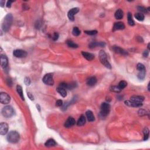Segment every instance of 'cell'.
I'll return each mask as SVG.
<instances>
[{
	"mask_svg": "<svg viewBox=\"0 0 150 150\" xmlns=\"http://www.w3.org/2000/svg\"><path fill=\"white\" fill-rule=\"evenodd\" d=\"M16 90H17L18 93L19 94V95L20 96V97H21L22 100H24V97L22 91V88L21 86H19V85H18V86H16Z\"/></svg>",
	"mask_w": 150,
	"mask_h": 150,
	"instance_id": "cell-25",
	"label": "cell"
},
{
	"mask_svg": "<svg viewBox=\"0 0 150 150\" xmlns=\"http://www.w3.org/2000/svg\"><path fill=\"white\" fill-rule=\"evenodd\" d=\"M58 38H59V34H58V33H56V32L54 33V36H53L52 37L53 40H54V41H56V40H58Z\"/></svg>",
	"mask_w": 150,
	"mask_h": 150,
	"instance_id": "cell-40",
	"label": "cell"
},
{
	"mask_svg": "<svg viewBox=\"0 0 150 150\" xmlns=\"http://www.w3.org/2000/svg\"><path fill=\"white\" fill-rule=\"evenodd\" d=\"M125 105L128 106L129 107H139L142 106L143 103H137V102H133L131 100H127L125 102Z\"/></svg>",
	"mask_w": 150,
	"mask_h": 150,
	"instance_id": "cell-12",
	"label": "cell"
},
{
	"mask_svg": "<svg viewBox=\"0 0 150 150\" xmlns=\"http://www.w3.org/2000/svg\"><path fill=\"white\" fill-rule=\"evenodd\" d=\"M13 21V16L11 14H8L4 18L2 24V28L4 32H7L11 28Z\"/></svg>",
	"mask_w": 150,
	"mask_h": 150,
	"instance_id": "cell-1",
	"label": "cell"
},
{
	"mask_svg": "<svg viewBox=\"0 0 150 150\" xmlns=\"http://www.w3.org/2000/svg\"><path fill=\"white\" fill-rule=\"evenodd\" d=\"M127 85V83L124 80H122V81H120V83H118V87L120 88L121 90H122L123 89H124V88L126 87Z\"/></svg>",
	"mask_w": 150,
	"mask_h": 150,
	"instance_id": "cell-31",
	"label": "cell"
},
{
	"mask_svg": "<svg viewBox=\"0 0 150 150\" xmlns=\"http://www.w3.org/2000/svg\"><path fill=\"white\" fill-rule=\"evenodd\" d=\"M66 43L68 46L70 48H78V45L77 44H76L71 41H68Z\"/></svg>",
	"mask_w": 150,
	"mask_h": 150,
	"instance_id": "cell-30",
	"label": "cell"
},
{
	"mask_svg": "<svg viewBox=\"0 0 150 150\" xmlns=\"http://www.w3.org/2000/svg\"><path fill=\"white\" fill-rule=\"evenodd\" d=\"M72 34L74 36L77 37V36H79L80 34V31L79 30V29L77 27H75V28H73V31H72Z\"/></svg>",
	"mask_w": 150,
	"mask_h": 150,
	"instance_id": "cell-32",
	"label": "cell"
},
{
	"mask_svg": "<svg viewBox=\"0 0 150 150\" xmlns=\"http://www.w3.org/2000/svg\"><path fill=\"white\" fill-rule=\"evenodd\" d=\"M110 90L112 91H114V92L116 93L120 92V91H121V90L118 87V86H112V87L110 88Z\"/></svg>",
	"mask_w": 150,
	"mask_h": 150,
	"instance_id": "cell-34",
	"label": "cell"
},
{
	"mask_svg": "<svg viewBox=\"0 0 150 150\" xmlns=\"http://www.w3.org/2000/svg\"><path fill=\"white\" fill-rule=\"evenodd\" d=\"M137 69L138 71H143V70H146L145 68L144 65L142 63H138L137 65Z\"/></svg>",
	"mask_w": 150,
	"mask_h": 150,
	"instance_id": "cell-33",
	"label": "cell"
},
{
	"mask_svg": "<svg viewBox=\"0 0 150 150\" xmlns=\"http://www.w3.org/2000/svg\"><path fill=\"white\" fill-rule=\"evenodd\" d=\"M143 133H144V140H147L149 137V130L148 128H145L144 131H143Z\"/></svg>",
	"mask_w": 150,
	"mask_h": 150,
	"instance_id": "cell-29",
	"label": "cell"
},
{
	"mask_svg": "<svg viewBox=\"0 0 150 150\" xmlns=\"http://www.w3.org/2000/svg\"><path fill=\"white\" fill-rule=\"evenodd\" d=\"M6 138L8 142L12 144H15L17 143L20 139V135L17 131H11L8 134Z\"/></svg>",
	"mask_w": 150,
	"mask_h": 150,
	"instance_id": "cell-2",
	"label": "cell"
},
{
	"mask_svg": "<svg viewBox=\"0 0 150 150\" xmlns=\"http://www.w3.org/2000/svg\"><path fill=\"white\" fill-rule=\"evenodd\" d=\"M130 100L137 103H143L144 97L142 96H133L130 97Z\"/></svg>",
	"mask_w": 150,
	"mask_h": 150,
	"instance_id": "cell-17",
	"label": "cell"
},
{
	"mask_svg": "<svg viewBox=\"0 0 150 150\" xmlns=\"http://www.w3.org/2000/svg\"><path fill=\"white\" fill-rule=\"evenodd\" d=\"M45 145L47 147H52L56 145V143L54 139H49L45 143Z\"/></svg>",
	"mask_w": 150,
	"mask_h": 150,
	"instance_id": "cell-24",
	"label": "cell"
},
{
	"mask_svg": "<svg viewBox=\"0 0 150 150\" xmlns=\"http://www.w3.org/2000/svg\"><path fill=\"white\" fill-rule=\"evenodd\" d=\"M112 49H113V50L115 52L117 53V54L124 55V56H127V55H128L127 52L125 51V50H124L123 49L119 47V46H114L113 47H112Z\"/></svg>",
	"mask_w": 150,
	"mask_h": 150,
	"instance_id": "cell-11",
	"label": "cell"
},
{
	"mask_svg": "<svg viewBox=\"0 0 150 150\" xmlns=\"http://www.w3.org/2000/svg\"><path fill=\"white\" fill-rule=\"evenodd\" d=\"M85 33L86 34L89 35H94L97 33V31L96 30H92V31H85Z\"/></svg>",
	"mask_w": 150,
	"mask_h": 150,
	"instance_id": "cell-35",
	"label": "cell"
},
{
	"mask_svg": "<svg viewBox=\"0 0 150 150\" xmlns=\"http://www.w3.org/2000/svg\"><path fill=\"white\" fill-rule=\"evenodd\" d=\"M37 108L39 110V111H41V108H40V107L39 105H37Z\"/></svg>",
	"mask_w": 150,
	"mask_h": 150,
	"instance_id": "cell-47",
	"label": "cell"
},
{
	"mask_svg": "<svg viewBox=\"0 0 150 150\" xmlns=\"http://www.w3.org/2000/svg\"><path fill=\"white\" fill-rule=\"evenodd\" d=\"M148 54H149V52L148 50H145L143 53V56L144 57H147L148 56Z\"/></svg>",
	"mask_w": 150,
	"mask_h": 150,
	"instance_id": "cell-43",
	"label": "cell"
},
{
	"mask_svg": "<svg viewBox=\"0 0 150 150\" xmlns=\"http://www.w3.org/2000/svg\"><path fill=\"white\" fill-rule=\"evenodd\" d=\"M145 73H146V70H143V71H139V73L137 75L138 78L139 80H143L145 78Z\"/></svg>",
	"mask_w": 150,
	"mask_h": 150,
	"instance_id": "cell-28",
	"label": "cell"
},
{
	"mask_svg": "<svg viewBox=\"0 0 150 150\" xmlns=\"http://www.w3.org/2000/svg\"><path fill=\"white\" fill-rule=\"evenodd\" d=\"M127 18H128V23H129V25L131 26H134V25H135V23H134V20H133V18H132V15L130 12L128 13Z\"/></svg>",
	"mask_w": 150,
	"mask_h": 150,
	"instance_id": "cell-26",
	"label": "cell"
},
{
	"mask_svg": "<svg viewBox=\"0 0 150 150\" xmlns=\"http://www.w3.org/2000/svg\"><path fill=\"white\" fill-rule=\"evenodd\" d=\"M42 80L45 85H49V86H52L54 84L53 75L50 73H48V74L45 75L43 77Z\"/></svg>",
	"mask_w": 150,
	"mask_h": 150,
	"instance_id": "cell-6",
	"label": "cell"
},
{
	"mask_svg": "<svg viewBox=\"0 0 150 150\" xmlns=\"http://www.w3.org/2000/svg\"><path fill=\"white\" fill-rule=\"evenodd\" d=\"M75 120L73 117H69V118L67 119L65 123H64V127L66 128H70L71 127L73 126L75 124Z\"/></svg>",
	"mask_w": 150,
	"mask_h": 150,
	"instance_id": "cell-13",
	"label": "cell"
},
{
	"mask_svg": "<svg viewBox=\"0 0 150 150\" xmlns=\"http://www.w3.org/2000/svg\"><path fill=\"white\" fill-rule=\"evenodd\" d=\"M56 106L58 107H60L62 106H63V102L61 100H57L56 102Z\"/></svg>",
	"mask_w": 150,
	"mask_h": 150,
	"instance_id": "cell-39",
	"label": "cell"
},
{
	"mask_svg": "<svg viewBox=\"0 0 150 150\" xmlns=\"http://www.w3.org/2000/svg\"><path fill=\"white\" fill-rule=\"evenodd\" d=\"M24 83H25V84L27 85V86H29V85H30V84H31L30 79L28 77H26L25 78V79H24Z\"/></svg>",
	"mask_w": 150,
	"mask_h": 150,
	"instance_id": "cell-38",
	"label": "cell"
},
{
	"mask_svg": "<svg viewBox=\"0 0 150 150\" xmlns=\"http://www.w3.org/2000/svg\"><path fill=\"white\" fill-rule=\"evenodd\" d=\"M137 9L138 11L141 12H143V13H147V9L145 8H144V6H138L137 7Z\"/></svg>",
	"mask_w": 150,
	"mask_h": 150,
	"instance_id": "cell-36",
	"label": "cell"
},
{
	"mask_svg": "<svg viewBox=\"0 0 150 150\" xmlns=\"http://www.w3.org/2000/svg\"><path fill=\"white\" fill-rule=\"evenodd\" d=\"M76 84L75 83H72L70 84H68V89H69V90H72L75 87H76Z\"/></svg>",
	"mask_w": 150,
	"mask_h": 150,
	"instance_id": "cell-37",
	"label": "cell"
},
{
	"mask_svg": "<svg viewBox=\"0 0 150 150\" xmlns=\"http://www.w3.org/2000/svg\"><path fill=\"white\" fill-rule=\"evenodd\" d=\"M13 2V1H8L7 2V3H6V6H7L8 8H10L11 6V3Z\"/></svg>",
	"mask_w": 150,
	"mask_h": 150,
	"instance_id": "cell-44",
	"label": "cell"
},
{
	"mask_svg": "<svg viewBox=\"0 0 150 150\" xmlns=\"http://www.w3.org/2000/svg\"><path fill=\"white\" fill-rule=\"evenodd\" d=\"M85 123H86V117L83 115H81L79 119L78 120L77 124L79 126H83V125L85 124Z\"/></svg>",
	"mask_w": 150,
	"mask_h": 150,
	"instance_id": "cell-23",
	"label": "cell"
},
{
	"mask_svg": "<svg viewBox=\"0 0 150 150\" xmlns=\"http://www.w3.org/2000/svg\"><path fill=\"white\" fill-rule=\"evenodd\" d=\"M13 55L14 56L19 58H25L27 56V53L25 50H23L21 49H16L13 52Z\"/></svg>",
	"mask_w": 150,
	"mask_h": 150,
	"instance_id": "cell-8",
	"label": "cell"
},
{
	"mask_svg": "<svg viewBox=\"0 0 150 150\" xmlns=\"http://www.w3.org/2000/svg\"><path fill=\"white\" fill-rule=\"evenodd\" d=\"M4 4H5V1L1 0V1H0V5H1V7H4Z\"/></svg>",
	"mask_w": 150,
	"mask_h": 150,
	"instance_id": "cell-46",
	"label": "cell"
},
{
	"mask_svg": "<svg viewBox=\"0 0 150 150\" xmlns=\"http://www.w3.org/2000/svg\"><path fill=\"white\" fill-rule=\"evenodd\" d=\"M1 97H0V102L2 104H8L11 100L10 96L6 93H1Z\"/></svg>",
	"mask_w": 150,
	"mask_h": 150,
	"instance_id": "cell-7",
	"label": "cell"
},
{
	"mask_svg": "<svg viewBox=\"0 0 150 150\" xmlns=\"http://www.w3.org/2000/svg\"><path fill=\"white\" fill-rule=\"evenodd\" d=\"M110 111V106L108 103H103L100 107V115L102 117H106L109 114Z\"/></svg>",
	"mask_w": 150,
	"mask_h": 150,
	"instance_id": "cell-5",
	"label": "cell"
},
{
	"mask_svg": "<svg viewBox=\"0 0 150 150\" xmlns=\"http://www.w3.org/2000/svg\"><path fill=\"white\" fill-rule=\"evenodd\" d=\"M69 103H66L65 104H64V105L63 106V107H62V110H66L67 109V108H68V107L69 106Z\"/></svg>",
	"mask_w": 150,
	"mask_h": 150,
	"instance_id": "cell-42",
	"label": "cell"
},
{
	"mask_svg": "<svg viewBox=\"0 0 150 150\" xmlns=\"http://www.w3.org/2000/svg\"><path fill=\"white\" fill-rule=\"evenodd\" d=\"M66 89L64 88L61 87H58L57 88V91L63 97H65L66 96H67V92H66V90H65Z\"/></svg>",
	"mask_w": 150,
	"mask_h": 150,
	"instance_id": "cell-22",
	"label": "cell"
},
{
	"mask_svg": "<svg viewBox=\"0 0 150 150\" xmlns=\"http://www.w3.org/2000/svg\"><path fill=\"white\" fill-rule=\"evenodd\" d=\"M27 94H28V97H29V99H31V100H34V97H33V95H32V94L30 92H28V93H27Z\"/></svg>",
	"mask_w": 150,
	"mask_h": 150,
	"instance_id": "cell-41",
	"label": "cell"
},
{
	"mask_svg": "<svg viewBox=\"0 0 150 150\" xmlns=\"http://www.w3.org/2000/svg\"><path fill=\"white\" fill-rule=\"evenodd\" d=\"M79 9L78 8H73L70 10L68 14V18H69L70 21H73L75 20V15L79 12Z\"/></svg>",
	"mask_w": 150,
	"mask_h": 150,
	"instance_id": "cell-9",
	"label": "cell"
},
{
	"mask_svg": "<svg viewBox=\"0 0 150 150\" xmlns=\"http://www.w3.org/2000/svg\"><path fill=\"white\" fill-rule=\"evenodd\" d=\"M135 18L139 21H143L144 19V15L142 13H137L135 15Z\"/></svg>",
	"mask_w": 150,
	"mask_h": 150,
	"instance_id": "cell-27",
	"label": "cell"
},
{
	"mask_svg": "<svg viewBox=\"0 0 150 150\" xmlns=\"http://www.w3.org/2000/svg\"><path fill=\"white\" fill-rule=\"evenodd\" d=\"M8 61V58L5 55H1V66L2 68L5 69L7 67Z\"/></svg>",
	"mask_w": 150,
	"mask_h": 150,
	"instance_id": "cell-14",
	"label": "cell"
},
{
	"mask_svg": "<svg viewBox=\"0 0 150 150\" xmlns=\"http://www.w3.org/2000/svg\"><path fill=\"white\" fill-rule=\"evenodd\" d=\"M106 43L103 42H92L89 45V47L90 48H94L97 46L100 47H104L105 46Z\"/></svg>",
	"mask_w": 150,
	"mask_h": 150,
	"instance_id": "cell-15",
	"label": "cell"
},
{
	"mask_svg": "<svg viewBox=\"0 0 150 150\" xmlns=\"http://www.w3.org/2000/svg\"><path fill=\"white\" fill-rule=\"evenodd\" d=\"M2 114L6 118H10L14 115V110L11 106H6L2 110Z\"/></svg>",
	"mask_w": 150,
	"mask_h": 150,
	"instance_id": "cell-4",
	"label": "cell"
},
{
	"mask_svg": "<svg viewBox=\"0 0 150 150\" xmlns=\"http://www.w3.org/2000/svg\"><path fill=\"white\" fill-rule=\"evenodd\" d=\"M86 117H87L88 121H90V122H93L95 120V118H94V116L93 114V112L89 110L86 112Z\"/></svg>",
	"mask_w": 150,
	"mask_h": 150,
	"instance_id": "cell-20",
	"label": "cell"
},
{
	"mask_svg": "<svg viewBox=\"0 0 150 150\" xmlns=\"http://www.w3.org/2000/svg\"><path fill=\"white\" fill-rule=\"evenodd\" d=\"M97 83V79L96 77H90L87 80V85L89 86H93Z\"/></svg>",
	"mask_w": 150,
	"mask_h": 150,
	"instance_id": "cell-19",
	"label": "cell"
},
{
	"mask_svg": "<svg viewBox=\"0 0 150 150\" xmlns=\"http://www.w3.org/2000/svg\"><path fill=\"white\" fill-rule=\"evenodd\" d=\"M124 13L123 11L121 10V9H118L116 11V12H115L114 16L117 19H121L123 18Z\"/></svg>",
	"mask_w": 150,
	"mask_h": 150,
	"instance_id": "cell-21",
	"label": "cell"
},
{
	"mask_svg": "<svg viewBox=\"0 0 150 150\" xmlns=\"http://www.w3.org/2000/svg\"><path fill=\"white\" fill-rule=\"evenodd\" d=\"M125 28V25L124 23L121 22H118L115 23L113 27V31H117V30H122Z\"/></svg>",
	"mask_w": 150,
	"mask_h": 150,
	"instance_id": "cell-16",
	"label": "cell"
},
{
	"mask_svg": "<svg viewBox=\"0 0 150 150\" xmlns=\"http://www.w3.org/2000/svg\"><path fill=\"white\" fill-rule=\"evenodd\" d=\"M8 125L5 123H1L0 124V134L1 135H5L8 133Z\"/></svg>",
	"mask_w": 150,
	"mask_h": 150,
	"instance_id": "cell-10",
	"label": "cell"
},
{
	"mask_svg": "<svg viewBox=\"0 0 150 150\" xmlns=\"http://www.w3.org/2000/svg\"><path fill=\"white\" fill-rule=\"evenodd\" d=\"M99 59H100V62L103 64L105 67H106L108 69H111L110 63L108 61V59L107 58V55L104 50H101L99 53Z\"/></svg>",
	"mask_w": 150,
	"mask_h": 150,
	"instance_id": "cell-3",
	"label": "cell"
},
{
	"mask_svg": "<svg viewBox=\"0 0 150 150\" xmlns=\"http://www.w3.org/2000/svg\"><path fill=\"white\" fill-rule=\"evenodd\" d=\"M7 84L8 86H12V81H11V79H8L7 80Z\"/></svg>",
	"mask_w": 150,
	"mask_h": 150,
	"instance_id": "cell-45",
	"label": "cell"
},
{
	"mask_svg": "<svg viewBox=\"0 0 150 150\" xmlns=\"http://www.w3.org/2000/svg\"><path fill=\"white\" fill-rule=\"evenodd\" d=\"M81 54H82V55L83 56L84 58H85V59H87V60H89V61H91V60H93L94 59V55H93L92 54H90V53H88L86 52L82 51Z\"/></svg>",
	"mask_w": 150,
	"mask_h": 150,
	"instance_id": "cell-18",
	"label": "cell"
}]
</instances>
